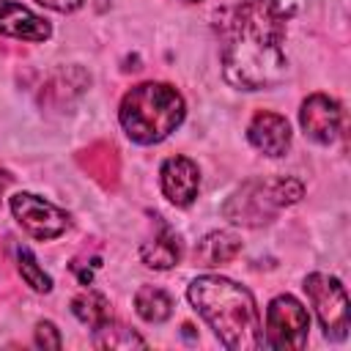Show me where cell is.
Instances as JSON below:
<instances>
[{
	"label": "cell",
	"instance_id": "7",
	"mask_svg": "<svg viewBox=\"0 0 351 351\" xmlns=\"http://www.w3.org/2000/svg\"><path fill=\"white\" fill-rule=\"evenodd\" d=\"M11 211L16 217V222L33 236V239H58L60 233H66L69 228V214L63 208H58L55 203L30 195V192H16L11 197Z\"/></svg>",
	"mask_w": 351,
	"mask_h": 351
},
{
	"label": "cell",
	"instance_id": "11",
	"mask_svg": "<svg viewBox=\"0 0 351 351\" xmlns=\"http://www.w3.org/2000/svg\"><path fill=\"white\" fill-rule=\"evenodd\" d=\"M247 137L266 156H282L291 148V126H288V121L282 115H277V112H269V110L255 112V118L250 121Z\"/></svg>",
	"mask_w": 351,
	"mask_h": 351
},
{
	"label": "cell",
	"instance_id": "14",
	"mask_svg": "<svg viewBox=\"0 0 351 351\" xmlns=\"http://www.w3.org/2000/svg\"><path fill=\"white\" fill-rule=\"evenodd\" d=\"M90 77L71 66V69H60L58 74H52L47 82H44V90H41V101H47L49 107H63L69 104L71 99H77L85 88H88Z\"/></svg>",
	"mask_w": 351,
	"mask_h": 351
},
{
	"label": "cell",
	"instance_id": "16",
	"mask_svg": "<svg viewBox=\"0 0 351 351\" xmlns=\"http://www.w3.org/2000/svg\"><path fill=\"white\" fill-rule=\"evenodd\" d=\"M134 310L143 321L148 324H162L170 318L173 313V299L167 296V291L156 288V285H143L134 293Z\"/></svg>",
	"mask_w": 351,
	"mask_h": 351
},
{
	"label": "cell",
	"instance_id": "10",
	"mask_svg": "<svg viewBox=\"0 0 351 351\" xmlns=\"http://www.w3.org/2000/svg\"><path fill=\"white\" fill-rule=\"evenodd\" d=\"M77 165L101 186V189H118L121 181V156L118 148L107 140H96L88 148L77 154Z\"/></svg>",
	"mask_w": 351,
	"mask_h": 351
},
{
	"label": "cell",
	"instance_id": "18",
	"mask_svg": "<svg viewBox=\"0 0 351 351\" xmlns=\"http://www.w3.org/2000/svg\"><path fill=\"white\" fill-rule=\"evenodd\" d=\"M71 310H74V315H77L82 324H88L90 329H96V326H101L104 321L112 318L110 302H107L101 293H96V291H82V293H77V296L71 299Z\"/></svg>",
	"mask_w": 351,
	"mask_h": 351
},
{
	"label": "cell",
	"instance_id": "15",
	"mask_svg": "<svg viewBox=\"0 0 351 351\" xmlns=\"http://www.w3.org/2000/svg\"><path fill=\"white\" fill-rule=\"evenodd\" d=\"M241 252V241L239 236L228 233V230H214L206 233L197 247H195V263L197 266H222L228 261H233Z\"/></svg>",
	"mask_w": 351,
	"mask_h": 351
},
{
	"label": "cell",
	"instance_id": "3",
	"mask_svg": "<svg viewBox=\"0 0 351 351\" xmlns=\"http://www.w3.org/2000/svg\"><path fill=\"white\" fill-rule=\"evenodd\" d=\"M184 99L167 82H143L134 85L118 110L123 132L143 145L165 140L184 121Z\"/></svg>",
	"mask_w": 351,
	"mask_h": 351
},
{
	"label": "cell",
	"instance_id": "9",
	"mask_svg": "<svg viewBox=\"0 0 351 351\" xmlns=\"http://www.w3.org/2000/svg\"><path fill=\"white\" fill-rule=\"evenodd\" d=\"M162 192L173 206H189L200 189L197 165L186 156H170L162 165Z\"/></svg>",
	"mask_w": 351,
	"mask_h": 351
},
{
	"label": "cell",
	"instance_id": "1",
	"mask_svg": "<svg viewBox=\"0 0 351 351\" xmlns=\"http://www.w3.org/2000/svg\"><path fill=\"white\" fill-rule=\"evenodd\" d=\"M288 14L277 0H241L217 14L222 74L233 88L261 90L285 77Z\"/></svg>",
	"mask_w": 351,
	"mask_h": 351
},
{
	"label": "cell",
	"instance_id": "5",
	"mask_svg": "<svg viewBox=\"0 0 351 351\" xmlns=\"http://www.w3.org/2000/svg\"><path fill=\"white\" fill-rule=\"evenodd\" d=\"M304 291L318 313V321H321L326 337L343 340L348 335V296H346V288L340 285V280L313 271L304 277Z\"/></svg>",
	"mask_w": 351,
	"mask_h": 351
},
{
	"label": "cell",
	"instance_id": "12",
	"mask_svg": "<svg viewBox=\"0 0 351 351\" xmlns=\"http://www.w3.org/2000/svg\"><path fill=\"white\" fill-rule=\"evenodd\" d=\"M0 33L11 38H25V41H44L49 38L52 27L47 19L33 14L30 8L11 0H0Z\"/></svg>",
	"mask_w": 351,
	"mask_h": 351
},
{
	"label": "cell",
	"instance_id": "13",
	"mask_svg": "<svg viewBox=\"0 0 351 351\" xmlns=\"http://www.w3.org/2000/svg\"><path fill=\"white\" fill-rule=\"evenodd\" d=\"M140 258H143V263L151 266V269H170V266H176V263L181 261V241H178V233H176L170 225H165V222L159 219V230H156V236H154L151 241H145V244L140 247Z\"/></svg>",
	"mask_w": 351,
	"mask_h": 351
},
{
	"label": "cell",
	"instance_id": "6",
	"mask_svg": "<svg viewBox=\"0 0 351 351\" xmlns=\"http://www.w3.org/2000/svg\"><path fill=\"white\" fill-rule=\"evenodd\" d=\"M310 315L293 296H277L266 307V343L280 351H299L307 343Z\"/></svg>",
	"mask_w": 351,
	"mask_h": 351
},
{
	"label": "cell",
	"instance_id": "17",
	"mask_svg": "<svg viewBox=\"0 0 351 351\" xmlns=\"http://www.w3.org/2000/svg\"><path fill=\"white\" fill-rule=\"evenodd\" d=\"M93 346L96 348H145V340L134 329H129L123 324H115L110 318V321H104L101 326L93 329Z\"/></svg>",
	"mask_w": 351,
	"mask_h": 351
},
{
	"label": "cell",
	"instance_id": "22",
	"mask_svg": "<svg viewBox=\"0 0 351 351\" xmlns=\"http://www.w3.org/2000/svg\"><path fill=\"white\" fill-rule=\"evenodd\" d=\"M184 3H200V0H184Z\"/></svg>",
	"mask_w": 351,
	"mask_h": 351
},
{
	"label": "cell",
	"instance_id": "21",
	"mask_svg": "<svg viewBox=\"0 0 351 351\" xmlns=\"http://www.w3.org/2000/svg\"><path fill=\"white\" fill-rule=\"evenodd\" d=\"M36 3H41V5H47V8H52V11H77L85 0H36Z\"/></svg>",
	"mask_w": 351,
	"mask_h": 351
},
{
	"label": "cell",
	"instance_id": "2",
	"mask_svg": "<svg viewBox=\"0 0 351 351\" xmlns=\"http://www.w3.org/2000/svg\"><path fill=\"white\" fill-rule=\"evenodd\" d=\"M192 307L208 321L219 343L230 351L261 348V318L252 293L219 274L197 277L186 291Z\"/></svg>",
	"mask_w": 351,
	"mask_h": 351
},
{
	"label": "cell",
	"instance_id": "19",
	"mask_svg": "<svg viewBox=\"0 0 351 351\" xmlns=\"http://www.w3.org/2000/svg\"><path fill=\"white\" fill-rule=\"evenodd\" d=\"M16 261H19V274H22V280L33 288V291H41V293H47L49 288H52V280H49V274L38 266V261H36V255L27 250V247H19V252H16Z\"/></svg>",
	"mask_w": 351,
	"mask_h": 351
},
{
	"label": "cell",
	"instance_id": "8",
	"mask_svg": "<svg viewBox=\"0 0 351 351\" xmlns=\"http://www.w3.org/2000/svg\"><path fill=\"white\" fill-rule=\"evenodd\" d=\"M340 104L324 93H313L302 101V110H299V123L304 129V134L315 143H332L340 132Z\"/></svg>",
	"mask_w": 351,
	"mask_h": 351
},
{
	"label": "cell",
	"instance_id": "4",
	"mask_svg": "<svg viewBox=\"0 0 351 351\" xmlns=\"http://www.w3.org/2000/svg\"><path fill=\"white\" fill-rule=\"evenodd\" d=\"M302 195H304V186L296 178H266V181L255 178L228 197V203L222 206V214L233 225L261 228L271 222L282 206L299 203Z\"/></svg>",
	"mask_w": 351,
	"mask_h": 351
},
{
	"label": "cell",
	"instance_id": "20",
	"mask_svg": "<svg viewBox=\"0 0 351 351\" xmlns=\"http://www.w3.org/2000/svg\"><path fill=\"white\" fill-rule=\"evenodd\" d=\"M36 346H38V348H52V351H58V348L63 346L60 332H58V326H55L52 321H41V324L36 326Z\"/></svg>",
	"mask_w": 351,
	"mask_h": 351
}]
</instances>
